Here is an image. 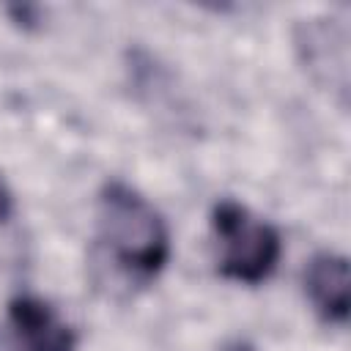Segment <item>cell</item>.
<instances>
[{
	"instance_id": "cell-1",
	"label": "cell",
	"mask_w": 351,
	"mask_h": 351,
	"mask_svg": "<svg viewBox=\"0 0 351 351\" xmlns=\"http://www.w3.org/2000/svg\"><path fill=\"white\" fill-rule=\"evenodd\" d=\"M99 241L107 258L134 282L154 280L170 258L162 214L134 186L107 181L99 192Z\"/></svg>"
},
{
	"instance_id": "cell-2",
	"label": "cell",
	"mask_w": 351,
	"mask_h": 351,
	"mask_svg": "<svg viewBox=\"0 0 351 351\" xmlns=\"http://www.w3.org/2000/svg\"><path fill=\"white\" fill-rule=\"evenodd\" d=\"M214 236L219 241V274L236 282H263L282 252L280 233L266 219L255 217L239 200H219L211 211Z\"/></svg>"
},
{
	"instance_id": "cell-3",
	"label": "cell",
	"mask_w": 351,
	"mask_h": 351,
	"mask_svg": "<svg viewBox=\"0 0 351 351\" xmlns=\"http://www.w3.org/2000/svg\"><path fill=\"white\" fill-rule=\"evenodd\" d=\"M8 324L22 351H74L77 337L66 318L41 296L22 293L8 302Z\"/></svg>"
},
{
	"instance_id": "cell-4",
	"label": "cell",
	"mask_w": 351,
	"mask_h": 351,
	"mask_svg": "<svg viewBox=\"0 0 351 351\" xmlns=\"http://www.w3.org/2000/svg\"><path fill=\"white\" fill-rule=\"evenodd\" d=\"M348 36L335 22H307L302 25V36L296 47L304 58V66L315 77L318 85L337 90L340 107H346L348 93Z\"/></svg>"
},
{
	"instance_id": "cell-5",
	"label": "cell",
	"mask_w": 351,
	"mask_h": 351,
	"mask_svg": "<svg viewBox=\"0 0 351 351\" xmlns=\"http://www.w3.org/2000/svg\"><path fill=\"white\" fill-rule=\"evenodd\" d=\"M304 288L318 310V315L329 324L343 326L348 321V261L337 252H318L310 258L304 269Z\"/></svg>"
},
{
	"instance_id": "cell-6",
	"label": "cell",
	"mask_w": 351,
	"mask_h": 351,
	"mask_svg": "<svg viewBox=\"0 0 351 351\" xmlns=\"http://www.w3.org/2000/svg\"><path fill=\"white\" fill-rule=\"evenodd\" d=\"M11 211H14V195H11L8 184H5V178L0 176V225L11 217Z\"/></svg>"
},
{
	"instance_id": "cell-7",
	"label": "cell",
	"mask_w": 351,
	"mask_h": 351,
	"mask_svg": "<svg viewBox=\"0 0 351 351\" xmlns=\"http://www.w3.org/2000/svg\"><path fill=\"white\" fill-rule=\"evenodd\" d=\"M222 351H258V348L250 340H230V343L222 346Z\"/></svg>"
}]
</instances>
